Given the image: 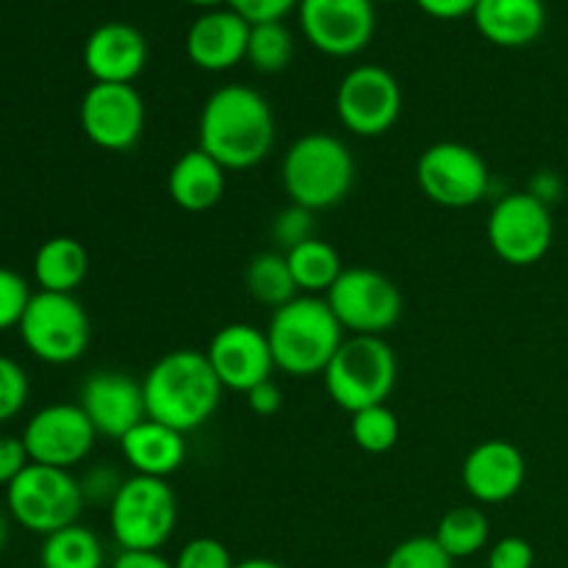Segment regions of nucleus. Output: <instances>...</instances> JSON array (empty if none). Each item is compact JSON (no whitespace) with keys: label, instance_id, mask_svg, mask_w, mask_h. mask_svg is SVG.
<instances>
[{"label":"nucleus","instance_id":"obj_1","mask_svg":"<svg viewBox=\"0 0 568 568\" xmlns=\"http://www.w3.org/2000/svg\"><path fill=\"white\" fill-rule=\"evenodd\" d=\"M275 139V111L258 89L225 83L203 103L197 120V148L225 172L258 166L272 153Z\"/></svg>","mask_w":568,"mask_h":568},{"label":"nucleus","instance_id":"obj_2","mask_svg":"<svg viewBox=\"0 0 568 568\" xmlns=\"http://www.w3.org/2000/svg\"><path fill=\"white\" fill-rule=\"evenodd\" d=\"M150 419L178 433H192L216 414L222 383L216 381L205 353L175 349L155 361L142 381Z\"/></svg>","mask_w":568,"mask_h":568},{"label":"nucleus","instance_id":"obj_3","mask_svg":"<svg viewBox=\"0 0 568 568\" xmlns=\"http://www.w3.org/2000/svg\"><path fill=\"white\" fill-rule=\"evenodd\" d=\"M266 338L277 369L292 377H314L325 375L327 364L344 344V327L325 297L300 294L283 308L272 311Z\"/></svg>","mask_w":568,"mask_h":568},{"label":"nucleus","instance_id":"obj_4","mask_svg":"<svg viewBox=\"0 0 568 568\" xmlns=\"http://www.w3.org/2000/svg\"><path fill=\"white\" fill-rule=\"evenodd\" d=\"M288 200L308 211H327L344 203L355 183V159L347 144L325 131L305 133L288 144L281 164Z\"/></svg>","mask_w":568,"mask_h":568},{"label":"nucleus","instance_id":"obj_5","mask_svg":"<svg viewBox=\"0 0 568 568\" xmlns=\"http://www.w3.org/2000/svg\"><path fill=\"white\" fill-rule=\"evenodd\" d=\"M325 392L347 414L386 405L397 386V355L383 336H349L327 364Z\"/></svg>","mask_w":568,"mask_h":568},{"label":"nucleus","instance_id":"obj_6","mask_svg":"<svg viewBox=\"0 0 568 568\" xmlns=\"http://www.w3.org/2000/svg\"><path fill=\"white\" fill-rule=\"evenodd\" d=\"M111 536L120 549L159 552L178 525V497L159 477L131 475L109 505Z\"/></svg>","mask_w":568,"mask_h":568},{"label":"nucleus","instance_id":"obj_7","mask_svg":"<svg viewBox=\"0 0 568 568\" xmlns=\"http://www.w3.org/2000/svg\"><path fill=\"white\" fill-rule=\"evenodd\" d=\"M9 514L22 530L50 536L55 530L78 525V516L87 508L81 480L72 471L53 466L28 464V469L6 488Z\"/></svg>","mask_w":568,"mask_h":568},{"label":"nucleus","instance_id":"obj_8","mask_svg":"<svg viewBox=\"0 0 568 568\" xmlns=\"http://www.w3.org/2000/svg\"><path fill=\"white\" fill-rule=\"evenodd\" d=\"M17 331L28 353L50 366L75 364L92 342V322L75 294L37 292Z\"/></svg>","mask_w":568,"mask_h":568},{"label":"nucleus","instance_id":"obj_9","mask_svg":"<svg viewBox=\"0 0 568 568\" xmlns=\"http://www.w3.org/2000/svg\"><path fill=\"white\" fill-rule=\"evenodd\" d=\"M325 300L344 333L353 336H386L403 316L397 283L369 266L344 270Z\"/></svg>","mask_w":568,"mask_h":568},{"label":"nucleus","instance_id":"obj_10","mask_svg":"<svg viewBox=\"0 0 568 568\" xmlns=\"http://www.w3.org/2000/svg\"><path fill=\"white\" fill-rule=\"evenodd\" d=\"M494 255L508 266H532L555 242L552 209L530 192H510L494 203L486 220Z\"/></svg>","mask_w":568,"mask_h":568},{"label":"nucleus","instance_id":"obj_11","mask_svg":"<svg viewBox=\"0 0 568 568\" xmlns=\"http://www.w3.org/2000/svg\"><path fill=\"white\" fill-rule=\"evenodd\" d=\"M416 183L430 203L442 209H471L491 189V172L475 148L436 142L416 161Z\"/></svg>","mask_w":568,"mask_h":568},{"label":"nucleus","instance_id":"obj_12","mask_svg":"<svg viewBox=\"0 0 568 568\" xmlns=\"http://www.w3.org/2000/svg\"><path fill=\"white\" fill-rule=\"evenodd\" d=\"M336 114L344 131L375 139L392 131L403 114V87L381 64H358L338 81Z\"/></svg>","mask_w":568,"mask_h":568},{"label":"nucleus","instance_id":"obj_13","mask_svg":"<svg viewBox=\"0 0 568 568\" xmlns=\"http://www.w3.org/2000/svg\"><path fill=\"white\" fill-rule=\"evenodd\" d=\"M81 131L105 153H128L148 122L144 100L133 83H92L81 100Z\"/></svg>","mask_w":568,"mask_h":568},{"label":"nucleus","instance_id":"obj_14","mask_svg":"<svg viewBox=\"0 0 568 568\" xmlns=\"http://www.w3.org/2000/svg\"><path fill=\"white\" fill-rule=\"evenodd\" d=\"M20 438L31 464L70 471L89 458L98 430L78 403H53L28 419Z\"/></svg>","mask_w":568,"mask_h":568},{"label":"nucleus","instance_id":"obj_15","mask_svg":"<svg viewBox=\"0 0 568 568\" xmlns=\"http://www.w3.org/2000/svg\"><path fill=\"white\" fill-rule=\"evenodd\" d=\"M300 31L320 53L349 59L369 48L377 28L375 0H300Z\"/></svg>","mask_w":568,"mask_h":568},{"label":"nucleus","instance_id":"obj_16","mask_svg":"<svg viewBox=\"0 0 568 568\" xmlns=\"http://www.w3.org/2000/svg\"><path fill=\"white\" fill-rule=\"evenodd\" d=\"M205 358L222 388L239 394H247L261 383L272 381V372L277 369L266 331L247 322H231L220 327L205 349Z\"/></svg>","mask_w":568,"mask_h":568},{"label":"nucleus","instance_id":"obj_17","mask_svg":"<svg viewBox=\"0 0 568 568\" xmlns=\"http://www.w3.org/2000/svg\"><path fill=\"white\" fill-rule=\"evenodd\" d=\"M78 405L89 416L98 436H109L120 442L128 430L148 419L142 383L133 381L125 372L100 369L83 381Z\"/></svg>","mask_w":568,"mask_h":568},{"label":"nucleus","instance_id":"obj_18","mask_svg":"<svg viewBox=\"0 0 568 568\" xmlns=\"http://www.w3.org/2000/svg\"><path fill=\"white\" fill-rule=\"evenodd\" d=\"M527 477L525 455L505 438L480 442L460 466L466 494L477 505H503L521 491Z\"/></svg>","mask_w":568,"mask_h":568},{"label":"nucleus","instance_id":"obj_19","mask_svg":"<svg viewBox=\"0 0 568 568\" xmlns=\"http://www.w3.org/2000/svg\"><path fill=\"white\" fill-rule=\"evenodd\" d=\"M247 39L250 22L227 6H220L197 14L189 26L183 48L197 70L225 72L247 59Z\"/></svg>","mask_w":568,"mask_h":568},{"label":"nucleus","instance_id":"obj_20","mask_svg":"<svg viewBox=\"0 0 568 568\" xmlns=\"http://www.w3.org/2000/svg\"><path fill=\"white\" fill-rule=\"evenodd\" d=\"M148 64V39L131 22H103L83 42L92 83H133Z\"/></svg>","mask_w":568,"mask_h":568},{"label":"nucleus","instance_id":"obj_21","mask_svg":"<svg viewBox=\"0 0 568 568\" xmlns=\"http://www.w3.org/2000/svg\"><path fill=\"white\" fill-rule=\"evenodd\" d=\"M475 28L497 48H527L547 28L544 0H477Z\"/></svg>","mask_w":568,"mask_h":568},{"label":"nucleus","instance_id":"obj_22","mask_svg":"<svg viewBox=\"0 0 568 568\" xmlns=\"http://www.w3.org/2000/svg\"><path fill=\"white\" fill-rule=\"evenodd\" d=\"M116 444H120L122 460L131 466L133 475L142 477L166 480L186 460V438H183V433L172 430V427L161 425L150 416L139 422L133 430H128Z\"/></svg>","mask_w":568,"mask_h":568},{"label":"nucleus","instance_id":"obj_23","mask_svg":"<svg viewBox=\"0 0 568 568\" xmlns=\"http://www.w3.org/2000/svg\"><path fill=\"white\" fill-rule=\"evenodd\" d=\"M227 172L200 148L186 150L166 175V194L186 214H205L225 197Z\"/></svg>","mask_w":568,"mask_h":568},{"label":"nucleus","instance_id":"obj_24","mask_svg":"<svg viewBox=\"0 0 568 568\" xmlns=\"http://www.w3.org/2000/svg\"><path fill=\"white\" fill-rule=\"evenodd\" d=\"M89 275V253L78 239L53 236L33 255V281L39 292L75 294Z\"/></svg>","mask_w":568,"mask_h":568},{"label":"nucleus","instance_id":"obj_25","mask_svg":"<svg viewBox=\"0 0 568 568\" xmlns=\"http://www.w3.org/2000/svg\"><path fill=\"white\" fill-rule=\"evenodd\" d=\"M286 261L294 283H297V292L311 294V297H322V294L331 292V286L344 272L338 250L331 242H322L320 236L288 250Z\"/></svg>","mask_w":568,"mask_h":568},{"label":"nucleus","instance_id":"obj_26","mask_svg":"<svg viewBox=\"0 0 568 568\" xmlns=\"http://www.w3.org/2000/svg\"><path fill=\"white\" fill-rule=\"evenodd\" d=\"M105 552L98 532L83 525H70L44 536L39 549L42 568H103Z\"/></svg>","mask_w":568,"mask_h":568},{"label":"nucleus","instance_id":"obj_27","mask_svg":"<svg viewBox=\"0 0 568 568\" xmlns=\"http://www.w3.org/2000/svg\"><path fill=\"white\" fill-rule=\"evenodd\" d=\"M488 536H491V521H488L486 510L475 508V505L447 510L433 532V538L453 560L475 558L477 552L486 549Z\"/></svg>","mask_w":568,"mask_h":568},{"label":"nucleus","instance_id":"obj_28","mask_svg":"<svg viewBox=\"0 0 568 568\" xmlns=\"http://www.w3.org/2000/svg\"><path fill=\"white\" fill-rule=\"evenodd\" d=\"M244 286L255 303L277 311L294 297H300L297 283H294L292 270H288L286 253H258L250 258L244 270Z\"/></svg>","mask_w":568,"mask_h":568},{"label":"nucleus","instance_id":"obj_29","mask_svg":"<svg viewBox=\"0 0 568 568\" xmlns=\"http://www.w3.org/2000/svg\"><path fill=\"white\" fill-rule=\"evenodd\" d=\"M294 53V39L283 22H258L250 26L247 39V59L253 70L264 72V75H275L283 72L292 61Z\"/></svg>","mask_w":568,"mask_h":568},{"label":"nucleus","instance_id":"obj_30","mask_svg":"<svg viewBox=\"0 0 568 568\" xmlns=\"http://www.w3.org/2000/svg\"><path fill=\"white\" fill-rule=\"evenodd\" d=\"M349 433L353 442L369 455H386L399 442V419L386 405H372V408L349 414Z\"/></svg>","mask_w":568,"mask_h":568},{"label":"nucleus","instance_id":"obj_31","mask_svg":"<svg viewBox=\"0 0 568 568\" xmlns=\"http://www.w3.org/2000/svg\"><path fill=\"white\" fill-rule=\"evenodd\" d=\"M455 560L442 549L433 536L405 538L388 552L383 568H453Z\"/></svg>","mask_w":568,"mask_h":568},{"label":"nucleus","instance_id":"obj_32","mask_svg":"<svg viewBox=\"0 0 568 568\" xmlns=\"http://www.w3.org/2000/svg\"><path fill=\"white\" fill-rule=\"evenodd\" d=\"M316 236V222L314 211L303 209V205H288V209L277 211L275 220H272V239H275L277 247L283 253L300 247L303 242Z\"/></svg>","mask_w":568,"mask_h":568},{"label":"nucleus","instance_id":"obj_33","mask_svg":"<svg viewBox=\"0 0 568 568\" xmlns=\"http://www.w3.org/2000/svg\"><path fill=\"white\" fill-rule=\"evenodd\" d=\"M31 383H28L26 369L9 355H0V425L14 419L28 403Z\"/></svg>","mask_w":568,"mask_h":568},{"label":"nucleus","instance_id":"obj_34","mask_svg":"<svg viewBox=\"0 0 568 568\" xmlns=\"http://www.w3.org/2000/svg\"><path fill=\"white\" fill-rule=\"evenodd\" d=\"M31 297L33 294L26 277L9 266H0V333L20 325Z\"/></svg>","mask_w":568,"mask_h":568},{"label":"nucleus","instance_id":"obj_35","mask_svg":"<svg viewBox=\"0 0 568 568\" xmlns=\"http://www.w3.org/2000/svg\"><path fill=\"white\" fill-rule=\"evenodd\" d=\"M231 552L222 541L216 538H192L189 544H183L181 552L175 558V568H233Z\"/></svg>","mask_w":568,"mask_h":568},{"label":"nucleus","instance_id":"obj_36","mask_svg":"<svg viewBox=\"0 0 568 568\" xmlns=\"http://www.w3.org/2000/svg\"><path fill=\"white\" fill-rule=\"evenodd\" d=\"M78 480H81V491H83V499H87V505L89 503L111 505L128 477H122L114 466L98 464V466H92V469H87V475L78 477Z\"/></svg>","mask_w":568,"mask_h":568},{"label":"nucleus","instance_id":"obj_37","mask_svg":"<svg viewBox=\"0 0 568 568\" xmlns=\"http://www.w3.org/2000/svg\"><path fill=\"white\" fill-rule=\"evenodd\" d=\"M536 552L532 544L521 536H505L488 549L486 568H532Z\"/></svg>","mask_w":568,"mask_h":568},{"label":"nucleus","instance_id":"obj_38","mask_svg":"<svg viewBox=\"0 0 568 568\" xmlns=\"http://www.w3.org/2000/svg\"><path fill=\"white\" fill-rule=\"evenodd\" d=\"M300 6V0H227V9L242 14L250 26L258 22H283L286 14H292Z\"/></svg>","mask_w":568,"mask_h":568},{"label":"nucleus","instance_id":"obj_39","mask_svg":"<svg viewBox=\"0 0 568 568\" xmlns=\"http://www.w3.org/2000/svg\"><path fill=\"white\" fill-rule=\"evenodd\" d=\"M28 464H31V458H28L22 438L0 436V486L9 488L28 469Z\"/></svg>","mask_w":568,"mask_h":568},{"label":"nucleus","instance_id":"obj_40","mask_svg":"<svg viewBox=\"0 0 568 568\" xmlns=\"http://www.w3.org/2000/svg\"><path fill=\"white\" fill-rule=\"evenodd\" d=\"M244 397H247L250 410H253L255 416H261V419H270V416H275L277 410L283 408V392L275 381L261 383V386H255L253 392H247Z\"/></svg>","mask_w":568,"mask_h":568},{"label":"nucleus","instance_id":"obj_41","mask_svg":"<svg viewBox=\"0 0 568 568\" xmlns=\"http://www.w3.org/2000/svg\"><path fill=\"white\" fill-rule=\"evenodd\" d=\"M416 6L436 20H460L466 14L471 17L477 0H416Z\"/></svg>","mask_w":568,"mask_h":568},{"label":"nucleus","instance_id":"obj_42","mask_svg":"<svg viewBox=\"0 0 568 568\" xmlns=\"http://www.w3.org/2000/svg\"><path fill=\"white\" fill-rule=\"evenodd\" d=\"M111 568H175V564L161 552H136V549H120Z\"/></svg>","mask_w":568,"mask_h":568},{"label":"nucleus","instance_id":"obj_43","mask_svg":"<svg viewBox=\"0 0 568 568\" xmlns=\"http://www.w3.org/2000/svg\"><path fill=\"white\" fill-rule=\"evenodd\" d=\"M527 192H530L532 197L541 200V203L552 205L555 200H560V194H564V181H560L555 172H538L530 181V189H527Z\"/></svg>","mask_w":568,"mask_h":568},{"label":"nucleus","instance_id":"obj_44","mask_svg":"<svg viewBox=\"0 0 568 568\" xmlns=\"http://www.w3.org/2000/svg\"><path fill=\"white\" fill-rule=\"evenodd\" d=\"M233 568H283V566L277 564V560H270V558H247Z\"/></svg>","mask_w":568,"mask_h":568},{"label":"nucleus","instance_id":"obj_45","mask_svg":"<svg viewBox=\"0 0 568 568\" xmlns=\"http://www.w3.org/2000/svg\"><path fill=\"white\" fill-rule=\"evenodd\" d=\"M186 3L200 6V9H220V6L227 3V0H186Z\"/></svg>","mask_w":568,"mask_h":568},{"label":"nucleus","instance_id":"obj_46","mask_svg":"<svg viewBox=\"0 0 568 568\" xmlns=\"http://www.w3.org/2000/svg\"><path fill=\"white\" fill-rule=\"evenodd\" d=\"M6 541H9V521H6V516L0 514V549L6 547Z\"/></svg>","mask_w":568,"mask_h":568}]
</instances>
